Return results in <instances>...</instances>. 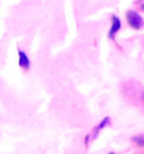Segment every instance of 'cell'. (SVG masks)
Masks as SVG:
<instances>
[{"label": "cell", "mask_w": 144, "mask_h": 154, "mask_svg": "<svg viewBox=\"0 0 144 154\" xmlns=\"http://www.w3.org/2000/svg\"><path fill=\"white\" fill-rule=\"evenodd\" d=\"M126 20H127L129 25H130L133 29H140L144 27L143 17L137 11H134V10H129V11L126 13Z\"/></svg>", "instance_id": "cell-1"}, {"label": "cell", "mask_w": 144, "mask_h": 154, "mask_svg": "<svg viewBox=\"0 0 144 154\" xmlns=\"http://www.w3.org/2000/svg\"><path fill=\"white\" fill-rule=\"evenodd\" d=\"M120 28H122V23H120V20L118 17L113 16L112 17V25H111V29H109V38L115 37L116 34L120 31Z\"/></svg>", "instance_id": "cell-2"}, {"label": "cell", "mask_w": 144, "mask_h": 154, "mask_svg": "<svg viewBox=\"0 0 144 154\" xmlns=\"http://www.w3.org/2000/svg\"><path fill=\"white\" fill-rule=\"evenodd\" d=\"M18 63L23 69L28 70L29 69V65H31V62H29L28 56H27V53L24 51H18Z\"/></svg>", "instance_id": "cell-3"}, {"label": "cell", "mask_w": 144, "mask_h": 154, "mask_svg": "<svg viewBox=\"0 0 144 154\" xmlns=\"http://www.w3.org/2000/svg\"><path fill=\"white\" fill-rule=\"evenodd\" d=\"M133 142H136L139 146H144V134H139L133 137Z\"/></svg>", "instance_id": "cell-4"}, {"label": "cell", "mask_w": 144, "mask_h": 154, "mask_svg": "<svg viewBox=\"0 0 144 154\" xmlns=\"http://www.w3.org/2000/svg\"><path fill=\"white\" fill-rule=\"evenodd\" d=\"M108 123H109V118H105V119H104V122H101V123H100V126L97 128V130H100V129H102V128H105V126L108 125Z\"/></svg>", "instance_id": "cell-5"}, {"label": "cell", "mask_w": 144, "mask_h": 154, "mask_svg": "<svg viewBox=\"0 0 144 154\" xmlns=\"http://www.w3.org/2000/svg\"><path fill=\"white\" fill-rule=\"evenodd\" d=\"M143 101H144V93H143Z\"/></svg>", "instance_id": "cell-6"}]
</instances>
